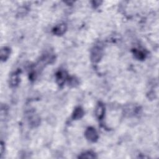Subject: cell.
Segmentation results:
<instances>
[{
    "label": "cell",
    "mask_w": 159,
    "mask_h": 159,
    "mask_svg": "<svg viewBox=\"0 0 159 159\" xmlns=\"http://www.w3.org/2000/svg\"><path fill=\"white\" fill-rule=\"evenodd\" d=\"M84 135L86 138L91 142H96L99 137L97 131L93 127H89L86 129Z\"/></svg>",
    "instance_id": "6da1fadb"
},
{
    "label": "cell",
    "mask_w": 159,
    "mask_h": 159,
    "mask_svg": "<svg viewBox=\"0 0 159 159\" xmlns=\"http://www.w3.org/2000/svg\"><path fill=\"white\" fill-rule=\"evenodd\" d=\"M102 48L99 46H95L91 50V59L92 61L96 63L98 62L102 57Z\"/></svg>",
    "instance_id": "7a4b0ae2"
},
{
    "label": "cell",
    "mask_w": 159,
    "mask_h": 159,
    "mask_svg": "<svg viewBox=\"0 0 159 159\" xmlns=\"http://www.w3.org/2000/svg\"><path fill=\"white\" fill-rule=\"evenodd\" d=\"M20 71L19 70H17L14 71L11 75L10 78H9V84L11 87L14 88L18 86L20 82Z\"/></svg>",
    "instance_id": "3957f363"
},
{
    "label": "cell",
    "mask_w": 159,
    "mask_h": 159,
    "mask_svg": "<svg viewBox=\"0 0 159 159\" xmlns=\"http://www.w3.org/2000/svg\"><path fill=\"white\" fill-rule=\"evenodd\" d=\"M104 113H105L104 105L101 102H98L95 109V114L96 117L99 120H102L104 116Z\"/></svg>",
    "instance_id": "277c9868"
},
{
    "label": "cell",
    "mask_w": 159,
    "mask_h": 159,
    "mask_svg": "<svg viewBox=\"0 0 159 159\" xmlns=\"http://www.w3.org/2000/svg\"><path fill=\"white\" fill-rule=\"evenodd\" d=\"M66 25L64 23H61L54 27L52 30V32L56 35H61L66 32Z\"/></svg>",
    "instance_id": "5b68a950"
},
{
    "label": "cell",
    "mask_w": 159,
    "mask_h": 159,
    "mask_svg": "<svg viewBox=\"0 0 159 159\" xmlns=\"http://www.w3.org/2000/svg\"><path fill=\"white\" fill-rule=\"evenodd\" d=\"M68 76L65 71L63 70H59L56 73V80L57 83L59 85H63L65 82V80L67 79Z\"/></svg>",
    "instance_id": "8992f818"
},
{
    "label": "cell",
    "mask_w": 159,
    "mask_h": 159,
    "mask_svg": "<svg viewBox=\"0 0 159 159\" xmlns=\"http://www.w3.org/2000/svg\"><path fill=\"white\" fill-rule=\"evenodd\" d=\"M84 114V112L83 109L80 106L76 107L74 109L73 112L72 114V119L73 120L80 119L81 118L83 117Z\"/></svg>",
    "instance_id": "52a82bcc"
},
{
    "label": "cell",
    "mask_w": 159,
    "mask_h": 159,
    "mask_svg": "<svg viewBox=\"0 0 159 159\" xmlns=\"http://www.w3.org/2000/svg\"><path fill=\"white\" fill-rule=\"evenodd\" d=\"M11 53V49L7 47H4L1 50L0 58L1 61H5L9 58Z\"/></svg>",
    "instance_id": "ba28073f"
},
{
    "label": "cell",
    "mask_w": 159,
    "mask_h": 159,
    "mask_svg": "<svg viewBox=\"0 0 159 159\" xmlns=\"http://www.w3.org/2000/svg\"><path fill=\"white\" fill-rule=\"evenodd\" d=\"M29 122L30 125L36 127L40 123V118L37 115L35 114L34 113H30V115L29 117Z\"/></svg>",
    "instance_id": "9c48e42d"
},
{
    "label": "cell",
    "mask_w": 159,
    "mask_h": 159,
    "mask_svg": "<svg viewBox=\"0 0 159 159\" xmlns=\"http://www.w3.org/2000/svg\"><path fill=\"white\" fill-rule=\"evenodd\" d=\"M133 53L135 58L139 60H143L146 56V54L143 50L138 48H134L133 50Z\"/></svg>",
    "instance_id": "30bf717a"
},
{
    "label": "cell",
    "mask_w": 159,
    "mask_h": 159,
    "mask_svg": "<svg viewBox=\"0 0 159 159\" xmlns=\"http://www.w3.org/2000/svg\"><path fill=\"white\" fill-rule=\"evenodd\" d=\"M96 157V156L95 153L91 151L85 152L81 153L78 157V158H94Z\"/></svg>",
    "instance_id": "8fae6325"
},
{
    "label": "cell",
    "mask_w": 159,
    "mask_h": 159,
    "mask_svg": "<svg viewBox=\"0 0 159 159\" xmlns=\"http://www.w3.org/2000/svg\"><path fill=\"white\" fill-rule=\"evenodd\" d=\"M3 142H1V157H2V155H3V151H4V145H3Z\"/></svg>",
    "instance_id": "7c38bea8"
}]
</instances>
